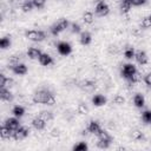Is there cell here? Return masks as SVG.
<instances>
[{
  "mask_svg": "<svg viewBox=\"0 0 151 151\" xmlns=\"http://www.w3.org/2000/svg\"><path fill=\"white\" fill-rule=\"evenodd\" d=\"M33 7H34V5H33L32 0H25L21 5V11L24 13H27V12H31L33 9Z\"/></svg>",
  "mask_w": 151,
  "mask_h": 151,
  "instance_id": "obj_24",
  "label": "cell"
},
{
  "mask_svg": "<svg viewBox=\"0 0 151 151\" xmlns=\"http://www.w3.org/2000/svg\"><path fill=\"white\" fill-rule=\"evenodd\" d=\"M94 12L98 17H105V15L109 14L110 7L104 0H97L96 6H94Z\"/></svg>",
  "mask_w": 151,
  "mask_h": 151,
  "instance_id": "obj_5",
  "label": "cell"
},
{
  "mask_svg": "<svg viewBox=\"0 0 151 151\" xmlns=\"http://www.w3.org/2000/svg\"><path fill=\"white\" fill-rule=\"evenodd\" d=\"M124 101H125V99H124V97L120 96V94H117V96L113 98V103L117 104V105H123Z\"/></svg>",
  "mask_w": 151,
  "mask_h": 151,
  "instance_id": "obj_36",
  "label": "cell"
},
{
  "mask_svg": "<svg viewBox=\"0 0 151 151\" xmlns=\"http://www.w3.org/2000/svg\"><path fill=\"white\" fill-rule=\"evenodd\" d=\"M13 132L14 131H12L9 127H7L6 125H2V127H1V138L2 139H7V138H11L12 136H13Z\"/></svg>",
  "mask_w": 151,
  "mask_h": 151,
  "instance_id": "obj_22",
  "label": "cell"
},
{
  "mask_svg": "<svg viewBox=\"0 0 151 151\" xmlns=\"http://www.w3.org/2000/svg\"><path fill=\"white\" fill-rule=\"evenodd\" d=\"M4 125H6L7 127H9L12 131H15L19 126H20V123H19V119H18V117H9V118H7L6 120H5V123H4Z\"/></svg>",
  "mask_w": 151,
  "mask_h": 151,
  "instance_id": "obj_11",
  "label": "cell"
},
{
  "mask_svg": "<svg viewBox=\"0 0 151 151\" xmlns=\"http://www.w3.org/2000/svg\"><path fill=\"white\" fill-rule=\"evenodd\" d=\"M57 51L61 55H68L72 52V46L67 41H59L57 44Z\"/></svg>",
  "mask_w": 151,
  "mask_h": 151,
  "instance_id": "obj_7",
  "label": "cell"
},
{
  "mask_svg": "<svg viewBox=\"0 0 151 151\" xmlns=\"http://www.w3.org/2000/svg\"><path fill=\"white\" fill-rule=\"evenodd\" d=\"M111 142H112V138H98L97 146L99 149H107V147H110Z\"/></svg>",
  "mask_w": 151,
  "mask_h": 151,
  "instance_id": "obj_21",
  "label": "cell"
},
{
  "mask_svg": "<svg viewBox=\"0 0 151 151\" xmlns=\"http://www.w3.org/2000/svg\"><path fill=\"white\" fill-rule=\"evenodd\" d=\"M13 84H14V81H13V79H11V78H7L5 74H0V87H11V86H13Z\"/></svg>",
  "mask_w": 151,
  "mask_h": 151,
  "instance_id": "obj_19",
  "label": "cell"
},
{
  "mask_svg": "<svg viewBox=\"0 0 151 151\" xmlns=\"http://www.w3.org/2000/svg\"><path fill=\"white\" fill-rule=\"evenodd\" d=\"M11 70L14 74H18V76H24L27 73V66L24 63H18V64L11 65Z\"/></svg>",
  "mask_w": 151,
  "mask_h": 151,
  "instance_id": "obj_8",
  "label": "cell"
},
{
  "mask_svg": "<svg viewBox=\"0 0 151 151\" xmlns=\"http://www.w3.org/2000/svg\"><path fill=\"white\" fill-rule=\"evenodd\" d=\"M131 4L130 2H124V1H120V5H119V8H120V12L122 13H127L130 9H131Z\"/></svg>",
  "mask_w": 151,
  "mask_h": 151,
  "instance_id": "obj_31",
  "label": "cell"
},
{
  "mask_svg": "<svg viewBox=\"0 0 151 151\" xmlns=\"http://www.w3.org/2000/svg\"><path fill=\"white\" fill-rule=\"evenodd\" d=\"M133 104H134L136 107L142 109V107L145 105V99H144L143 94H140V93H136L134 97H133Z\"/></svg>",
  "mask_w": 151,
  "mask_h": 151,
  "instance_id": "obj_20",
  "label": "cell"
},
{
  "mask_svg": "<svg viewBox=\"0 0 151 151\" xmlns=\"http://www.w3.org/2000/svg\"><path fill=\"white\" fill-rule=\"evenodd\" d=\"M83 20H84V22H86V24H92V22H93V13L90 12V11H86V12L83 14Z\"/></svg>",
  "mask_w": 151,
  "mask_h": 151,
  "instance_id": "obj_28",
  "label": "cell"
},
{
  "mask_svg": "<svg viewBox=\"0 0 151 151\" xmlns=\"http://www.w3.org/2000/svg\"><path fill=\"white\" fill-rule=\"evenodd\" d=\"M39 117H41L44 120H46V122H50V120H52L53 119V113L51 112V111H40V113H39Z\"/></svg>",
  "mask_w": 151,
  "mask_h": 151,
  "instance_id": "obj_26",
  "label": "cell"
},
{
  "mask_svg": "<svg viewBox=\"0 0 151 151\" xmlns=\"http://www.w3.org/2000/svg\"><path fill=\"white\" fill-rule=\"evenodd\" d=\"M144 136H143V132H140V131H134L133 133H132V138L133 139H142Z\"/></svg>",
  "mask_w": 151,
  "mask_h": 151,
  "instance_id": "obj_40",
  "label": "cell"
},
{
  "mask_svg": "<svg viewBox=\"0 0 151 151\" xmlns=\"http://www.w3.org/2000/svg\"><path fill=\"white\" fill-rule=\"evenodd\" d=\"M147 0H131V5L132 6H142L146 2Z\"/></svg>",
  "mask_w": 151,
  "mask_h": 151,
  "instance_id": "obj_38",
  "label": "cell"
},
{
  "mask_svg": "<svg viewBox=\"0 0 151 151\" xmlns=\"http://www.w3.org/2000/svg\"><path fill=\"white\" fill-rule=\"evenodd\" d=\"M21 59H22L21 54H13V55H11V57H9L8 61H9V64H11V65H14V64L21 63Z\"/></svg>",
  "mask_w": 151,
  "mask_h": 151,
  "instance_id": "obj_32",
  "label": "cell"
},
{
  "mask_svg": "<svg viewBox=\"0 0 151 151\" xmlns=\"http://www.w3.org/2000/svg\"><path fill=\"white\" fill-rule=\"evenodd\" d=\"M87 129H88L90 133H92V134H94V136H97V134L99 133V131L101 130V127H100V124H99L97 120H91V122L88 123V126H87Z\"/></svg>",
  "mask_w": 151,
  "mask_h": 151,
  "instance_id": "obj_14",
  "label": "cell"
},
{
  "mask_svg": "<svg viewBox=\"0 0 151 151\" xmlns=\"http://www.w3.org/2000/svg\"><path fill=\"white\" fill-rule=\"evenodd\" d=\"M71 32L72 33H79L80 34V32H81V27H80V25L78 24V22H72L71 24Z\"/></svg>",
  "mask_w": 151,
  "mask_h": 151,
  "instance_id": "obj_35",
  "label": "cell"
},
{
  "mask_svg": "<svg viewBox=\"0 0 151 151\" xmlns=\"http://www.w3.org/2000/svg\"><path fill=\"white\" fill-rule=\"evenodd\" d=\"M88 133H90V131H88V129H87V127H86L85 130H83V131H81V134H83V136H87Z\"/></svg>",
  "mask_w": 151,
  "mask_h": 151,
  "instance_id": "obj_41",
  "label": "cell"
},
{
  "mask_svg": "<svg viewBox=\"0 0 151 151\" xmlns=\"http://www.w3.org/2000/svg\"><path fill=\"white\" fill-rule=\"evenodd\" d=\"M137 73V68H136V66L133 65V64H124L123 65V68H122V71H120V74H122V77L124 78V79H126V80H130L134 74Z\"/></svg>",
  "mask_w": 151,
  "mask_h": 151,
  "instance_id": "obj_4",
  "label": "cell"
},
{
  "mask_svg": "<svg viewBox=\"0 0 151 151\" xmlns=\"http://www.w3.org/2000/svg\"><path fill=\"white\" fill-rule=\"evenodd\" d=\"M92 104L94 106H103L106 104V98L103 94H94L92 97Z\"/></svg>",
  "mask_w": 151,
  "mask_h": 151,
  "instance_id": "obj_18",
  "label": "cell"
},
{
  "mask_svg": "<svg viewBox=\"0 0 151 151\" xmlns=\"http://www.w3.org/2000/svg\"><path fill=\"white\" fill-rule=\"evenodd\" d=\"M149 27H151L150 18H149V17L143 18V19H142V21H140V28H142V29H146V28H149Z\"/></svg>",
  "mask_w": 151,
  "mask_h": 151,
  "instance_id": "obj_33",
  "label": "cell"
},
{
  "mask_svg": "<svg viewBox=\"0 0 151 151\" xmlns=\"http://www.w3.org/2000/svg\"><path fill=\"white\" fill-rule=\"evenodd\" d=\"M142 120L145 124H151V110H145L142 112Z\"/></svg>",
  "mask_w": 151,
  "mask_h": 151,
  "instance_id": "obj_27",
  "label": "cell"
},
{
  "mask_svg": "<svg viewBox=\"0 0 151 151\" xmlns=\"http://www.w3.org/2000/svg\"><path fill=\"white\" fill-rule=\"evenodd\" d=\"M32 2L35 8H42L46 4V0H32Z\"/></svg>",
  "mask_w": 151,
  "mask_h": 151,
  "instance_id": "obj_37",
  "label": "cell"
},
{
  "mask_svg": "<svg viewBox=\"0 0 151 151\" xmlns=\"http://www.w3.org/2000/svg\"><path fill=\"white\" fill-rule=\"evenodd\" d=\"M79 40H80V44H81V45H90L91 41H92V35H91V33L87 32V31L80 32Z\"/></svg>",
  "mask_w": 151,
  "mask_h": 151,
  "instance_id": "obj_13",
  "label": "cell"
},
{
  "mask_svg": "<svg viewBox=\"0 0 151 151\" xmlns=\"http://www.w3.org/2000/svg\"><path fill=\"white\" fill-rule=\"evenodd\" d=\"M78 86L81 90H84L86 92H90V91H93L96 88V81H93L91 79H85V80H81Z\"/></svg>",
  "mask_w": 151,
  "mask_h": 151,
  "instance_id": "obj_9",
  "label": "cell"
},
{
  "mask_svg": "<svg viewBox=\"0 0 151 151\" xmlns=\"http://www.w3.org/2000/svg\"><path fill=\"white\" fill-rule=\"evenodd\" d=\"M41 51L39 50V48H37V47H29L28 50H27V57L29 58V59H39V57L41 55Z\"/></svg>",
  "mask_w": 151,
  "mask_h": 151,
  "instance_id": "obj_17",
  "label": "cell"
},
{
  "mask_svg": "<svg viewBox=\"0 0 151 151\" xmlns=\"http://www.w3.org/2000/svg\"><path fill=\"white\" fill-rule=\"evenodd\" d=\"M12 113H13V116L20 118V117L24 116L25 109H24V106H21V105H15V106H13V109H12Z\"/></svg>",
  "mask_w": 151,
  "mask_h": 151,
  "instance_id": "obj_23",
  "label": "cell"
},
{
  "mask_svg": "<svg viewBox=\"0 0 151 151\" xmlns=\"http://www.w3.org/2000/svg\"><path fill=\"white\" fill-rule=\"evenodd\" d=\"M144 83H145L149 87H151V72H149V73L144 77Z\"/></svg>",
  "mask_w": 151,
  "mask_h": 151,
  "instance_id": "obj_39",
  "label": "cell"
},
{
  "mask_svg": "<svg viewBox=\"0 0 151 151\" xmlns=\"http://www.w3.org/2000/svg\"><path fill=\"white\" fill-rule=\"evenodd\" d=\"M0 97L5 101H11L13 99V94L7 87H0Z\"/></svg>",
  "mask_w": 151,
  "mask_h": 151,
  "instance_id": "obj_15",
  "label": "cell"
},
{
  "mask_svg": "<svg viewBox=\"0 0 151 151\" xmlns=\"http://www.w3.org/2000/svg\"><path fill=\"white\" fill-rule=\"evenodd\" d=\"M77 111H78V113H80V114H85V113H87L88 109H87L86 104L80 103V104H78V106H77Z\"/></svg>",
  "mask_w": 151,
  "mask_h": 151,
  "instance_id": "obj_34",
  "label": "cell"
},
{
  "mask_svg": "<svg viewBox=\"0 0 151 151\" xmlns=\"http://www.w3.org/2000/svg\"><path fill=\"white\" fill-rule=\"evenodd\" d=\"M46 120H44L41 117H35V118H33L32 119V126L35 129V130H44L45 129V126H46Z\"/></svg>",
  "mask_w": 151,
  "mask_h": 151,
  "instance_id": "obj_12",
  "label": "cell"
},
{
  "mask_svg": "<svg viewBox=\"0 0 151 151\" xmlns=\"http://www.w3.org/2000/svg\"><path fill=\"white\" fill-rule=\"evenodd\" d=\"M120 1H124V2H130V4H131V0H120Z\"/></svg>",
  "mask_w": 151,
  "mask_h": 151,
  "instance_id": "obj_42",
  "label": "cell"
},
{
  "mask_svg": "<svg viewBox=\"0 0 151 151\" xmlns=\"http://www.w3.org/2000/svg\"><path fill=\"white\" fill-rule=\"evenodd\" d=\"M38 60H39L40 65H42V66H48V65L53 64V59H52V57H51L50 54H47V53H41V55L39 57Z\"/></svg>",
  "mask_w": 151,
  "mask_h": 151,
  "instance_id": "obj_16",
  "label": "cell"
},
{
  "mask_svg": "<svg viewBox=\"0 0 151 151\" xmlns=\"http://www.w3.org/2000/svg\"><path fill=\"white\" fill-rule=\"evenodd\" d=\"M149 18H150V21H151V15H150V17H149Z\"/></svg>",
  "mask_w": 151,
  "mask_h": 151,
  "instance_id": "obj_43",
  "label": "cell"
},
{
  "mask_svg": "<svg viewBox=\"0 0 151 151\" xmlns=\"http://www.w3.org/2000/svg\"><path fill=\"white\" fill-rule=\"evenodd\" d=\"M134 53H136V51H134V48L131 47V46H127V47L124 50V57H125L126 59H132V58H134Z\"/></svg>",
  "mask_w": 151,
  "mask_h": 151,
  "instance_id": "obj_25",
  "label": "cell"
},
{
  "mask_svg": "<svg viewBox=\"0 0 151 151\" xmlns=\"http://www.w3.org/2000/svg\"><path fill=\"white\" fill-rule=\"evenodd\" d=\"M134 59H136V61H137L139 65H146L147 61H149L147 54L145 53V51H142V50L136 51V53H134Z\"/></svg>",
  "mask_w": 151,
  "mask_h": 151,
  "instance_id": "obj_10",
  "label": "cell"
},
{
  "mask_svg": "<svg viewBox=\"0 0 151 151\" xmlns=\"http://www.w3.org/2000/svg\"><path fill=\"white\" fill-rule=\"evenodd\" d=\"M11 46V38L9 37H4V38H1V40H0V47L2 48V50H6V48H8Z\"/></svg>",
  "mask_w": 151,
  "mask_h": 151,
  "instance_id": "obj_29",
  "label": "cell"
},
{
  "mask_svg": "<svg viewBox=\"0 0 151 151\" xmlns=\"http://www.w3.org/2000/svg\"><path fill=\"white\" fill-rule=\"evenodd\" d=\"M28 133H29V129H28L27 126H21V125H20V126L13 132L12 138L15 139V140H22V139H25V138L28 136Z\"/></svg>",
  "mask_w": 151,
  "mask_h": 151,
  "instance_id": "obj_6",
  "label": "cell"
},
{
  "mask_svg": "<svg viewBox=\"0 0 151 151\" xmlns=\"http://www.w3.org/2000/svg\"><path fill=\"white\" fill-rule=\"evenodd\" d=\"M87 149H88V146H87V144H86L85 142H80V143L76 144V145L72 147L73 151H85V150H87Z\"/></svg>",
  "mask_w": 151,
  "mask_h": 151,
  "instance_id": "obj_30",
  "label": "cell"
},
{
  "mask_svg": "<svg viewBox=\"0 0 151 151\" xmlns=\"http://www.w3.org/2000/svg\"><path fill=\"white\" fill-rule=\"evenodd\" d=\"M25 37L31 40V41H34V42H41L46 39V33L44 31H38V29H29V31H26L25 32Z\"/></svg>",
  "mask_w": 151,
  "mask_h": 151,
  "instance_id": "obj_3",
  "label": "cell"
},
{
  "mask_svg": "<svg viewBox=\"0 0 151 151\" xmlns=\"http://www.w3.org/2000/svg\"><path fill=\"white\" fill-rule=\"evenodd\" d=\"M33 103L35 104H45V105H53L55 104V97L45 88L37 91L33 94Z\"/></svg>",
  "mask_w": 151,
  "mask_h": 151,
  "instance_id": "obj_1",
  "label": "cell"
},
{
  "mask_svg": "<svg viewBox=\"0 0 151 151\" xmlns=\"http://www.w3.org/2000/svg\"><path fill=\"white\" fill-rule=\"evenodd\" d=\"M70 22L67 19L65 18H60L58 21H55L51 27H50V32L53 34V35H58L59 33H61L64 29H66L68 27Z\"/></svg>",
  "mask_w": 151,
  "mask_h": 151,
  "instance_id": "obj_2",
  "label": "cell"
}]
</instances>
